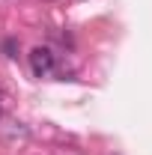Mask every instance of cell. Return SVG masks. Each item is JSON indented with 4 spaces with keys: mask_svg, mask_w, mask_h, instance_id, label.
Returning a JSON list of instances; mask_svg holds the SVG:
<instances>
[{
    "mask_svg": "<svg viewBox=\"0 0 152 155\" xmlns=\"http://www.w3.org/2000/svg\"><path fill=\"white\" fill-rule=\"evenodd\" d=\"M30 69L36 78H45L54 72V51L51 48H33L30 51Z\"/></svg>",
    "mask_w": 152,
    "mask_h": 155,
    "instance_id": "1",
    "label": "cell"
}]
</instances>
